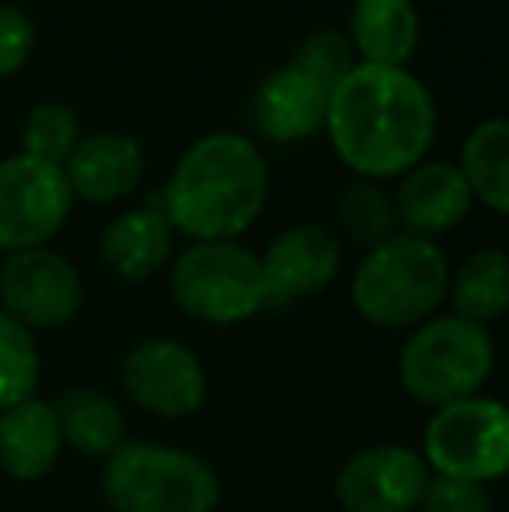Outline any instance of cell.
<instances>
[{"label": "cell", "mask_w": 509, "mask_h": 512, "mask_svg": "<svg viewBox=\"0 0 509 512\" xmlns=\"http://www.w3.org/2000/svg\"><path fill=\"white\" fill-rule=\"evenodd\" d=\"M325 136L353 175L367 182L401 178L433 147L436 102L408 67L356 63L328 91Z\"/></svg>", "instance_id": "1"}, {"label": "cell", "mask_w": 509, "mask_h": 512, "mask_svg": "<svg viewBox=\"0 0 509 512\" xmlns=\"http://www.w3.org/2000/svg\"><path fill=\"white\" fill-rule=\"evenodd\" d=\"M269 199V164L252 136L210 133L171 171L161 213L189 241H238Z\"/></svg>", "instance_id": "2"}, {"label": "cell", "mask_w": 509, "mask_h": 512, "mask_svg": "<svg viewBox=\"0 0 509 512\" xmlns=\"http://www.w3.org/2000/svg\"><path fill=\"white\" fill-rule=\"evenodd\" d=\"M450 262L429 237L391 234L367 251L353 276V307L381 328H408L436 314L447 300Z\"/></svg>", "instance_id": "3"}, {"label": "cell", "mask_w": 509, "mask_h": 512, "mask_svg": "<svg viewBox=\"0 0 509 512\" xmlns=\"http://www.w3.org/2000/svg\"><path fill=\"white\" fill-rule=\"evenodd\" d=\"M496 366L489 328L464 317H429L412 331L398 356V380L412 401L443 408L478 398Z\"/></svg>", "instance_id": "4"}, {"label": "cell", "mask_w": 509, "mask_h": 512, "mask_svg": "<svg viewBox=\"0 0 509 512\" xmlns=\"http://www.w3.org/2000/svg\"><path fill=\"white\" fill-rule=\"evenodd\" d=\"M102 492L116 512H213L220 481L189 450L123 443L105 460Z\"/></svg>", "instance_id": "5"}, {"label": "cell", "mask_w": 509, "mask_h": 512, "mask_svg": "<svg viewBox=\"0 0 509 512\" xmlns=\"http://www.w3.org/2000/svg\"><path fill=\"white\" fill-rule=\"evenodd\" d=\"M171 297L189 317L217 328L252 321L265 307L258 255L238 241H192L171 265Z\"/></svg>", "instance_id": "6"}, {"label": "cell", "mask_w": 509, "mask_h": 512, "mask_svg": "<svg viewBox=\"0 0 509 512\" xmlns=\"http://www.w3.org/2000/svg\"><path fill=\"white\" fill-rule=\"evenodd\" d=\"M422 460L440 478L485 481L509 467V415L496 398H464L436 408L422 436Z\"/></svg>", "instance_id": "7"}, {"label": "cell", "mask_w": 509, "mask_h": 512, "mask_svg": "<svg viewBox=\"0 0 509 512\" xmlns=\"http://www.w3.org/2000/svg\"><path fill=\"white\" fill-rule=\"evenodd\" d=\"M74 192L60 164L14 154L0 161V251L46 248L70 220Z\"/></svg>", "instance_id": "8"}, {"label": "cell", "mask_w": 509, "mask_h": 512, "mask_svg": "<svg viewBox=\"0 0 509 512\" xmlns=\"http://www.w3.org/2000/svg\"><path fill=\"white\" fill-rule=\"evenodd\" d=\"M0 300L28 331L63 328L81 314L84 283L70 258L49 248L11 251L0 258Z\"/></svg>", "instance_id": "9"}, {"label": "cell", "mask_w": 509, "mask_h": 512, "mask_svg": "<svg viewBox=\"0 0 509 512\" xmlns=\"http://www.w3.org/2000/svg\"><path fill=\"white\" fill-rule=\"evenodd\" d=\"M123 387L150 415L185 418L203 408L206 370L192 349L175 338H143L123 359Z\"/></svg>", "instance_id": "10"}, {"label": "cell", "mask_w": 509, "mask_h": 512, "mask_svg": "<svg viewBox=\"0 0 509 512\" xmlns=\"http://www.w3.org/2000/svg\"><path fill=\"white\" fill-rule=\"evenodd\" d=\"M258 265H262L265 307L283 310L314 293H325L339 279L342 244L332 230L318 223H297L272 237Z\"/></svg>", "instance_id": "11"}, {"label": "cell", "mask_w": 509, "mask_h": 512, "mask_svg": "<svg viewBox=\"0 0 509 512\" xmlns=\"http://www.w3.org/2000/svg\"><path fill=\"white\" fill-rule=\"evenodd\" d=\"M429 467L412 446L381 443L353 453L335 478V499L346 512H415Z\"/></svg>", "instance_id": "12"}, {"label": "cell", "mask_w": 509, "mask_h": 512, "mask_svg": "<svg viewBox=\"0 0 509 512\" xmlns=\"http://www.w3.org/2000/svg\"><path fill=\"white\" fill-rule=\"evenodd\" d=\"M63 175H67L74 199L109 206L133 196L143 185L147 154H143V143L136 136L102 129V133L81 136L74 154L63 164Z\"/></svg>", "instance_id": "13"}, {"label": "cell", "mask_w": 509, "mask_h": 512, "mask_svg": "<svg viewBox=\"0 0 509 512\" xmlns=\"http://www.w3.org/2000/svg\"><path fill=\"white\" fill-rule=\"evenodd\" d=\"M394 199V216L405 227V234L429 237L447 234L464 216L471 213L475 199H471L468 182L461 178L457 164L450 161H422L412 171L401 175L398 196Z\"/></svg>", "instance_id": "14"}, {"label": "cell", "mask_w": 509, "mask_h": 512, "mask_svg": "<svg viewBox=\"0 0 509 512\" xmlns=\"http://www.w3.org/2000/svg\"><path fill=\"white\" fill-rule=\"evenodd\" d=\"M325 108L328 91L286 63L258 84L252 98V122L272 143H304L325 129Z\"/></svg>", "instance_id": "15"}, {"label": "cell", "mask_w": 509, "mask_h": 512, "mask_svg": "<svg viewBox=\"0 0 509 512\" xmlns=\"http://www.w3.org/2000/svg\"><path fill=\"white\" fill-rule=\"evenodd\" d=\"M346 39L356 63L408 67L422 39L419 11L412 0H353Z\"/></svg>", "instance_id": "16"}, {"label": "cell", "mask_w": 509, "mask_h": 512, "mask_svg": "<svg viewBox=\"0 0 509 512\" xmlns=\"http://www.w3.org/2000/svg\"><path fill=\"white\" fill-rule=\"evenodd\" d=\"M175 248V230L164 220L157 206L129 209L116 216L102 234V262L112 276L126 283H143L154 272H161Z\"/></svg>", "instance_id": "17"}, {"label": "cell", "mask_w": 509, "mask_h": 512, "mask_svg": "<svg viewBox=\"0 0 509 512\" xmlns=\"http://www.w3.org/2000/svg\"><path fill=\"white\" fill-rule=\"evenodd\" d=\"M63 450L53 405L28 398L0 411V471L14 481H39L56 467Z\"/></svg>", "instance_id": "18"}, {"label": "cell", "mask_w": 509, "mask_h": 512, "mask_svg": "<svg viewBox=\"0 0 509 512\" xmlns=\"http://www.w3.org/2000/svg\"><path fill=\"white\" fill-rule=\"evenodd\" d=\"M53 418L60 439L74 446L84 457H105L123 446L126 436V418L123 408L109 398L105 391L95 387H70L53 401Z\"/></svg>", "instance_id": "19"}, {"label": "cell", "mask_w": 509, "mask_h": 512, "mask_svg": "<svg viewBox=\"0 0 509 512\" xmlns=\"http://www.w3.org/2000/svg\"><path fill=\"white\" fill-rule=\"evenodd\" d=\"M457 171L468 182L471 199L492 213H509V122L485 119L468 133Z\"/></svg>", "instance_id": "20"}, {"label": "cell", "mask_w": 509, "mask_h": 512, "mask_svg": "<svg viewBox=\"0 0 509 512\" xmlns=\"http://www.w3.org/2000/svg\"><path fill=\"white\" fill-rule=\"evenodd\" d=\"M447 297L454 304V317L482 324V328L503 317L509 304V262L503 251L485 248L464 258L461 269L450 276Z\"/></svg>", "instance_id": "21"}, {"label": "cell", "mask_w": 509, "mask_h": 512, "mask_svg": "<svg viewBox=\"0 0 509 512\" xmlns=\"http://www.w3.org/2000/svg\"><path fill=\"white\" fill-rule=\"evenodd\" d=\"M339 223L349 241L363 248H377L391 234H398V216H394V199L384 192L381 182H353L339 196Z\"/></svg>", "instance_id": "22"}, {"label": "cell", "mask_w": 509, "mask_h": 512, "mask_svg": "<svg viewBox=\"0 0 509 512\" xmlns=\"http://www.w3.org/2000/svg\"><path fill=\"white\" fill-rule=\"evenodd\" d=\"M39 387V349L25 324L0 310V411L35 398Z\"/></svg>", "instance_id": "23"}, {"label": "cell", "mask_w": 509, "mask_h": 512, "mask_svg": "<svg viewBox=\"0 0 509 512\" xmlns=\"http://www.w3.org/2000/svg\"><path fill=\"white\" fill-rule=\"evenodd\" d=\"M77 143H81V122H77L74 108L63 102L35 105L21 126V154L39 157L46 164L63 168Z\"/></svg>", "instance_id": "24"}, {"label": "cell", "mask_w": 509, "mask_h": 512, "mask_svg": "<svg viewBox=\"0 0 509 512\" xmlns=\"http://www.w3.org/2000/svg\"><path fill=\"white\" fill-rule=\"evenodd\" d=\"M290 67H297L300 74H307L314 84L332 91L335 84L356 67V53H353V46H349L346 32H339V28H318V32H311L300 42Z\"/></svg>", "instance_id": "25"}, {"label": "cell", "mask_w": 509, "mask_h": 512, "mask_svg": "<svg viewBox=\"0 0 509 512\" xmlns=\"http://www.w3.org/2000/svg\"><path fill=\"white\" fill-rule=\"evenodd\" d=\"M419 512H492V495L485 492V485L461 478H440L429 474L426 488H422Z\"/></svg>", "instance_id": "26"}, {"label": "cell", "mask_w": 509, "mask_h": 512, "mask_svg": "<svg viewBox=\"0 0 509 512\" xmlns=\"http://www.w3.org/2000/svg\"><path fill=\"white\" fill-rule=\"evenodd\" d=\"M35 49V21L14 4H0V81L14 77Z\"/></svg>", "instance_id": "27"}]
</instances>
